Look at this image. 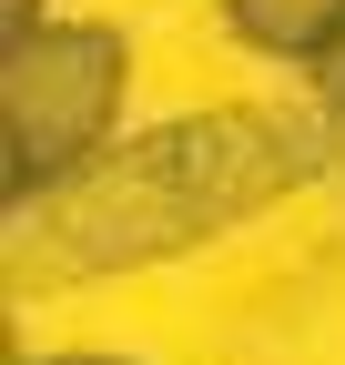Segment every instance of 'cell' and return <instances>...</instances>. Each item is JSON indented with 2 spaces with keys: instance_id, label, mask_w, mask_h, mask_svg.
Wrapping results in <instances>:
<instances>
[{
  "instance_id": "obj_1",
  "label": "cell",
  "mask_w": 345,
  "mask_h": 365,
  "mask_svg": "<svg viewBox=\"0 0 345 365\" xmlns=\"http://www.w3.org/2000/svg\"><path fill=\"white\" fill-rule=\"evenodd\" d=\"M345 163L325 112H274V102H213V112H172L153 132H122L112 153H92L71 182H51L41 203L11 213V284L61 294V284H102V274H143L193 244H224L234 223L274 213L284 193Z\"/></svg>"
},
{
  "instance_id": "obj_2",
  "label": "cell",
  "mask_w": 345,
  "mask_h": 365,
  "mask_svg": "<svg viewBox=\"0 0 345 365\" xmlns=\"http://www.w3.org/2000/svg\"><path fill=\"white\" fill-rule=\"evenodd\" d=\"M122 91H133V41L112 21H41L0 41V203L21 213L92 153H112Z\"/></svg>"
},
{
  "instance_id": "obj_3",
  "label": "cell",
  "mask_w": 345,
  "mask_h": 365,
  "mask_svg": "<svg viewBox=\"0 0 345 365\" xmlns=\"http://www.w3.org/2000/svg\"><path fill=\"white\" fill-rule=\"evenodd\" d=\"M213 11L254 61H284V71H315L345 41V0H213Z\"/></svg>"
},
{
  "instance_id": "obj_4",
  "label": "cell",
  "mask_w": 345,
  "mask_h": 365,
  "mask_svg": "<svg viewBox=\"0 0 345 365\" xmlns=\"http://www.w3.org/2000/svg\"><path fill=\"white\" fill-rule=\"evenodd\" d=\"M305 81H315V112H325V132L345 143V41H335V51H325V61H315Z\"/></svg>"
},
{
  "instance_id": "obj_5",
  "label": "cell",
  "mask_w": 345,
  "mask_h": 365,
  "mask_svg": "<svg viewBox=\"0 0 345 365\" xmlns=\"http://www.w3.org/2000/svg\"><path fill=\"white\" fill-rule=\"evenodd\" d=\"M51 11H41V0H0V41H21V31H41Z\"/></svg>"
},
{
  "instance_id": "obj_6",
  "label": "cell",
  "mask_w": 345,
  "mask_h": 365,
  "mask_svg": "<svg viewBox=\"0 0 345 365\" xmlns=\"http://www.w3.org/2000/svg\"><path fill=\"white\" fill-rule=\"evenodd\" d=\"M21 365H133V355H102V345H61V355H21Z\"/></svg>"
}]
</instances>
